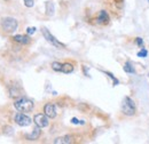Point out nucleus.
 <instances>
[{
  "label": "nucleus",
  "mask_w": 149,
  "mask_h": 144,
  "mask_svg": "<svg viewBox=\"0 0 149 144\" xmlns=\"http://www.w3.org/2000/svg\"><path fill=\"white\" fill-rule=\"evenodd\" d=\"M72 71H74V65L72 64L65 63V64L62 65V71L61 72H63V73H71Z\"/></svg>",
  "instance_id": "obj_13"
},
{
  "label": "nucleus",
  "mask_w": 149,
  "mask_h": 144,
  "mask_svg": "<svg viewBox=\"0 0 149 144\" xmlns=\"http://www.w3.org/2000/svg\"><path fill=\"white\" fill-rule=\"evenodd\" d=\"M71 123H72L74 125H78V124H79V120H78L77 118H72V119H71Z\"/></svg>",
  "instance_id": "obj_21"
},
{
  "label": "nucleus",
  "mask_w": 149,
  "mask_h": 144,
  "mask_svg": "<svg viewBox=\"0 0 149 144\" xmlns=\"http://www.w3.org/2000/svg\"><path fill=\"white\" fill-rule=\"evenodd\" d=\"M104 73H106L107 75H109V77H110V78L112 79V81H113V86H116V85H118V84H119V82H118V80H117V79H116V78L112 75L110 72H104Z\"/></svg>",
  "instance_id": "obj_16"
},
{
  "label": "nucleus",
  "mask_w": 149,
  "mask_h": 144,
  "mask_svg": "<svg viewBox=\"0 0 149 144\" xmlns=\"http://www.w3.org/2000/svg\"><path fill=\"white\" fill-rule=\"evenodd\" d=\"M14 107H15V109H16L17 111L25 113V112H31V111L33 110L35 104H33V102H32L31 100L25 98V97H21L17 101H15Z\"/></svg>",
  "instance_id": "obj_1"
},
{
  "label": "nucleus",
  "mask_w": 149,
  "mask_h": 144,
  "mask_svg": "<svg viewBox=\"0 0 149 144\" xmlns=\"http://www.w3.org/2000/svg\"><path fill=\"white\" fill-rule=\"evenodd\" d=\"M35 32H36V28H35V26H32V28L30 26V28L26 29V33H28V35H33Z\"/></svg>",
  "instance_id": "obj_19"
},
{
  "label": "nucleus",
  "mask_w": 149,
  "mask_h": 144,
  "mask_svg": "<svg viewBox=\"0 0 149 144\" xmlns=\"http://www.w3.org/2000/svg\"><path fill=\"white\" fill-rule=\"evenodd\" d=\"M41 32H42V36L45 37V39H46L51 45H53V46H55V47H58V48H64V47H65V45H63L62 42H60L46 28H42V29H41Z\"/></svg>",
  "instance_id": "obj_4"
},
{
  "label": "nucleus",
  "mask_w": 149,
  "mask_h": 144,
  "mask_svg": "<svg viewBox=\"0 0 149 144\" xmlns=\"http://www.w3.org/2000/svg\"><path fill=\"white\" fill-rule=\"evenodd\" d=\"M41 128L40 127H36L33 130H32V133L31 134H29L26 137H28V140H30V141H35V140H38V137L40 136V133H41V130H40Z\"/></svg>",
  "instance_id": "obj_11"
},
{
  "label": "nucleus",
  "mask_w": 149,
  "mask_h": 144,
  "mask_svg": "<svg viewBox=\"0 0 149 144\" xmlns=\"http://www.w3.org/2000/svg\"><path fill=\"white\" fill-rule=\"evenodd\" d=\"M33 121H35L36 126L40 127V128H45V127L48 126V124H49L48 117L45 113H38V114H36L35 118H33Z\"/></svg>",
  "instance_id": "obj_5"
},
{
  "label": "nucleus",
  "mask_w": 149,
  "mask_h": 144,
  "mask_svg": "<svg viewBox=\"0 0 149 144\" xmlns=\"http://www.w3.org/2000/svg\"><path fill=\"white\" fill-rule=\"evenodd\" d=\"M23 1H24V5H25L26 7H29V8H30V7H32V6H33V3H35V2H33V0H23Z\"/></svg>",
  "instance_id": "obj_18"
},
{
  "label": "nucleus",
  "mask_w": 149,
  "mask_h": 144,
  "mask_svg": "<svg viewBox=\"0 0 149 144\" xmlns=\"http://www.w3.org/2000/svg\"><path fill=\"white\" fill-rule=\"evenodd\" d=\"M148 2H149V0H148Z\"/></svg>",
  "instance_id": "obj_24"
},
{
  "label": "nucleus",
  "mask_w": 149,
  "mask_h": 144,
  "mask_svg": "<svg viewBox=\"0 0 149 144\" xmlns=\"http://www.w3.org/2000/svg\"><path fill=\"white\" fill-rule=\"evenodd\" d=\"M13 39H14V41H16V42H19V44H22V45H28V44L30 42V38H29L28 36L16 35V36L13 37Z\"/></svg>",
  "instance_id": "obj_10"
},
{
  "label": "nucleus",
  "mask_w": 149,
  "mask_h": 144,
  "mask_svg": "<svg viewBox=\"0 0 149 144\" xmlns=\"http://www.w3.org/2000/svg\"><path fill=\"white\" fill-rule=\"evenodd\" d=\"M123 69H124V71L127 72V73H134V72H135L134 68H133V66L131 65L130 63H125V64H124V68H123Z\"/></svg>",
  "instance_id": "obj_14"
},
{
  "label": "nucleus",
  "mask_w": 149,
  "mask_h": 144,
  "mask_svg": "<svg viewBox=\"0 0 149 144\" xmlns=\"http://www.w3.org/2000/svg\"><path fill=\"white\" fill-rule=\"evenodd\" d=\"M1 28L5 32L12 33L17 29V21L13 17H3L1 19Z\"/></svg>",
  "instance_id": "obj_2"
},
{
  "label": "nucleus",
  "mask_w": 149,
  "mask_h": 144,
  "mask_svg": "<svg viewBox=\"0 0 149 144\" xmlns=\"http://www.w3.org/2000/svg\"><path fill=\"white\" fill-rule=\"evenodd\" d=\"M97 22L100 24H107L109 22V16H108V14H107L106 10H101L99 13V15H97Z\"/></svg>",
  "instance_id": "obj_8"
},
{
  "label": "nucleus",
  "mask_w": 149,
  "mask_h": 144,
  "mask_svg": "<svg viewBox=\"0 0 149 144\" xmlns=\"http://www.w3.org/2000/svg\"><path fill=\"white\" fill-rule=\"evenodd\" d=\"M5 1H9V0H5Z\"/></svg>",
  "instance_id": "obj_23"
},
{
  "label": "nucleus",
  "mask_w": 149,
  "mask_h": 144,
  "mask_svg": "<svg viewBox=\"0 0 149 144\" xmlns=\"http://www.w3.org/2000/svg\"><path fill=\"white\" fill-rule=\"evenodd\" d=\"M54 12H55V9H54V3H53L52 1H47V2H46V14H47L48 16H53V15H54Z\"/></svg>",
  "instance_id": "obj_12"
},
{
  "label": "nucleus",
  "mask_w": 149,
  "mask_h": 144,
  "mask_svg": "<svg viewBox=\"0 0 149 144\" xmlns=\"http://www.w3.org/2000/svg\"><path fill=\"white\" fill-rule=\"evenodd\" d=\"M122 112L124 114H126V116H134V113H135V103L129 96L124 97V100H123Z\"/></svg>",
  "instance_id": "obj_3"
},
{
  "label": "nucleus",
  "mask_w": 149,
  "mask_h": 144,
  "mask_svg": "<svg viewBox=\"0 0 149 144\" xmlns=\"http://www.w3.org/2000/svg\"><path fill=\"white\" fill-rule=\"evenodd\" d=\"M136 44L140 46V47H143V41L141 38H136Z\"/></svg>",
  "instance_id": "obj_20"
},
{
  "label": "nucleus",
  "mask_w": 149,
  "mask_h": 144,
  "mask_svg": "<svg viewBox=\"0 0 149 144\" xmlns=\"http://www.w3.org/2000/svg\"><path fill=\"white\" fill-rule=\"evenodd\" d=\"M44 113L49 118V119H53V118H55L56 117V110H55V107H54V104H52V103H48V104H46L45 107H44Z\"/></svg>",
  "instance_id": "obj_7"
},
{
  "label": "nucleus",
  "mask_w": 149,
  "mask_h": 144,
  "mask_svg": "<svg viewBox=\"0 0 149 144\" xmlns=\"http://www.w3.org/2000/svg\"><path fill=\"white\" fill-rule=\"evenodd\" d=\"M72 138L74 136L71 135H67V136H63V137H58L54 141V144H68V143H72Z\"/></svg>",
  "instance_id": "obj_9"
},
{
  "label": "nucleus",
  "mask_w": 149,
  "mask_h": 144,
  "mask_svg": "<svg viewBox=\"0 0 149 144\" xmlns=\"http://www.w3.org/2000/svg\"><path fill=\"white\" fill-rule=\"evenodd\" d=\"M115 2L119 6V7H122V5H123V2H124V0H115Z\"/></svg>",
  "instance_id": "obj_22"
},
{
  "label": "nucleus",
  "mask_w": 149,
  "mask_h": 144,
  "mask_svg": "<svg viewBox=\"0 0 149 144\" xmlns=\"http://www.w3.org/2000/svg\"><path fill=\"white\" fill-rule=\"evenodd\" d=\"M62 65L63 64H61V63H58V62H53L52 63V69L54 70V71H62Z\"/></svg>",
  "instance_id": "obj_15"
},
{
  "label": "nucleus",
  "mask_w": 149,
  "mask_h": 144,
  "mask_svg": "<svg viewBox=\"0 0 149 144\" xmlns=\"http://www.w3.org/2000/svg\"><path fill=\"white\" fill-rule=\"evenodd\" d=\"M147 55H148V52H147L146 49H143V48L138 53V56H139V57H146Z\"/></svg>",
  "instance_id": "obj_17"
},
{
  "label": "nucleus",
  "mask_w": 149,
  "mask_h": 144,
  "mask_svg": "<svg viewBox=\"0 0 149 144\" xmlns=\"http://www.w3.org/2000/svg\"><path fill=\"white\" fill-rule=\"evenodd\" d=\"M15 121L19 126L22 127H26L29 125H31V118H29L26 114H24L23 112H19V113H16L15 116Z\"/></svg>",
  "instance_id": "obj_6"
}]
</instances>
